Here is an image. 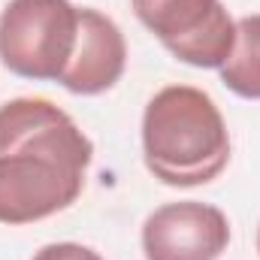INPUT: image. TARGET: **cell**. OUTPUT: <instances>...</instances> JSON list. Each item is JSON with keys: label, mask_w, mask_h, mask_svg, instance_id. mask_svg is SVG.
Masks as SVG:
<instances>
[{"label": "cell", "mask_w": 260, "mask_h": 260, "mask_svg": "<svg viewBox=\"0 0 260 260\" xmlns=\"http://www.w3.org/2000/svg\"><path fill=\"white\" fill-rule=\"evenodd\" d=\"M30 260H103V257L94 248L79 245V242H49Z\"/></svg>", "instance_id": "ba28073f"}, {"label": "cell", "mask_w": 260, "mask_h": 260, "mask_svg": "<svg viewBox=\"0 0 260 260\" xmlns=\"http://www.w3.org/2000/svg\"><path fill=\"white\" fill-rule=\"evenodd\" d=\"M124 67L127 43L121 27L100 9L79 6V43L67 73L61 76V85L70 94L97 97L124 76Z\"/></svg>", "instance_id": "8992f818"}, {"label": "cell", "mask_w": 260, "mask_h": 260, "mask_svg": "<svg viewBox=\"0 0 260 260\" xmlns=\"http://www.w3.org/2000/svg\"><path fill=\"white\" fill-rule=\"evenodd\" d=\"M221 82L245 100H260V12L236 21V43L221 67Z\"/></svg>", "instance_id": "52a82bcc"}, {"label": "cell", "mask_w": 260, "mask_h": 260, "mask_svg": "<svg viewBox=\"0 0 260 260\" xmlns=\"http://www.w3.org/2000/svg\"><path fill=\"white\" fill-rule=\"evenodd\" d=\"M257 251H260V230H257Z\"/></svg>", "instance_id": "9c48e42d"}, {"label": "cell", "mask_w": 260, "mask_h": 260, "mask_svg": "<svg viewBox=\"0 0 260 260\" xmlns=\"http://www.w3.org/2000/svg\"><path fill=\"white\" fill-rule=\"evenodd\" d=\"M230 245V221L218 206L182 200L154 209L142 224L145 260H218Z\"/></svg>", "instance_id": "5b68a950"}, {"label": "cell", "mask_w": 260, "mask_h": 260, "mask_svg": "<svg viewBox=\"0 0 260 260\" xmlns=\"http://www.w3.org/2000/svg\"><path fill=\"white\" fill-rule=\"evenodd\" d=\"M79 43V6L70 0H9L0 12V61L9 73L61 82Z\"/></svg>", "instance_id": "3957f363"}, {"label": "cell", "mask_w": 260, "mask_h": 260, "mask_svg": "<svg viewBox=\"0 0 260 260\" xmlns=\"http://www.w3.org/2000/svg\"><path fill=\"white\" fill-rule=\"evenodd\" d=\"M142 157L170 188L218 179L230 160V133L215 100L194 85L160 88L142 112Z\"/></svg>", "instance_id": "7a4b0ae2"}, {"label": "cell", "mask_w": 260, "mask_h": 260, "mask_svg": "<svg viewBox=\"0 0 260 260\" xmlns=\"http://www.w3.org/2000/svg\"><path fill=\"white\" fill-rule=\"evenodd\" d=\"M136 18L188 67L221 70L236 43V21L221 0H130Z\"/></svg>", "instance_id": "277c9868"}, {"label": "cell", "mask_w": 260, "mask_h": 260, "mask_svg": "<svg viewBox=\"0 0 260 260\" xmlns=\"http://www.w3.org/2000/svg\"><path fill=\"white\" fill-rule=\"evenodd\" d=\"M94 160V142L61 106L15 97L0 106V224L18 227L70 209Z\"/></svg>", "instance_id": "6da1fadb"}]
</instances>
